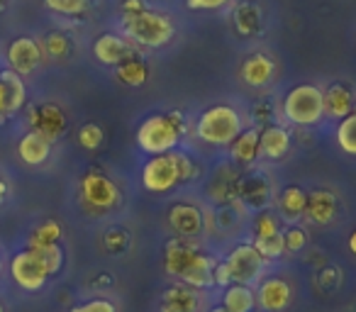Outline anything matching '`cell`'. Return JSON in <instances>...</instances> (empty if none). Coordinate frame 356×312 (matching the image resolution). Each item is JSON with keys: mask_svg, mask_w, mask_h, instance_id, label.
Returning <instances> with one entry per match:
<instances>
[{"mask_svg": "<svg viewBox=\"0 0 356 312\" xmlns=\"http://www.w3.org/2000/svg\"><path fill=\"white\" fill-rule=\"evenodd\" d=\"M213 266L215 258L203 252L198 239L171 237L163 244V271L176 283H186L195 290H210Z\"/></svg>", "mask_w": 356, "mask_h": 312, "instance_id": "6da1fadb", "label": "cell"}, {"mask_svg": "<svg viewBox=\"0 0 356 312\" xmlns=\"http://www.w3.org/2000/svg\"><path fill=\"white\" fill-rule=\"evenodd\" d=\"M120 32L124 40L144 49H161L176 37V22L168 13L142 8L137 13L120 15Z\"/></svg>", "mask_w": 356, "mask_h": 312, "instance_id": "7a4b0ae2", "label": "cell"}, {"mask_svg": "<svg viewBox=\"0 0 356 312\" xmlns=\"http://www.w3.org/2000/svg\"><path fill=\"white\" fill-rule=\"evenodd\" d=\"M186 137V120L181 113H156L142 120L137 127V147L147 156L173 151L184 144Z\"/></svg>", "mask_w": 356, "mask_h": 312, "instance_id": "3957f363", "label": "cell"}, {"mask_svg": "<svg viewBox=\"0 0 356 312\" xmlns=\"http://www.w3.org/2000/svg\"><path fill=\"white\" fill-rule=\"evenodd\" d=\"M242 129H244L242 113L234 105L227 103L210 105L195 120V137H198V142L213 149L229 147L242 134Z\"/></svg>", "mask_w": 356, "mask_h": 312, "instance_id": "277c9868", "label": "cell"}, {"mask_svg": "<svg viewBox=\"0 0 356 312\" xmlns=\"http://www.w3.org/2000/svg\"><path fill=\"white\" fill-rule=\"evenodd\" d=\"M281 115L296 127H315L325 120V95L315 83L293 85L281 103Z\"/></svg>", "mask_w": 356, "mask_h": 312, "instance_id": "5b68a950", "label": "cell"}, {"mask_svg": "<svg viewBox=\"0 0 356 312\" xmlns=\"http://www.w3.org/2000/svg\"><path fill=\"white\" fill-rule=\"evenodd\" d=\"M181 183V169H178V154L176 149L166 154L149 156L142 166V188L152 195L171 193Z\"/></svg>", "mask_w": 356, "mask_h": 312, "instance_id": "8992f818", "label": "cell"}, {"mask_svg": "<svg viewBox=\"0 0 356 312\" xmlns=\"http://www.w3.org/2000/svg\"><path fill=\"white\" fill-rule=\"evenodd\" d=\"M81 203L88 213L103 215L118 208L120 203V188L110 176L100 174V171H88L79 183Z\"/></svg>", "mask_w": 356, "mask_h": 312, "instance_id": "52a82bcc", "label": "cell"}, {"mask_svg": "<svg viewBox=\"0 0 356 312\" xmlns=\"http://www.w3.org/2000/svg\"><path fill=\"white\" fill-rule=\"evenodd\" d=\"M225 263L232 273V283H244V286H257L266 276V261L261 254L254 249L252 242H239L225 256Z\"/></svg>", "mask_w": 356, "mask_h": 312, "instance_id": "ba28073f", "label": "cell"}, {"mask_svg": "<svg viewBox=\"0 0 356 312\" xmlns=\"http://www.w3.org/2000/svg\"><path fill=\"white\" fill-rule=\"evenodd\" d=\"M10 278L25 293H40L49 283V271L35 249H22L10 258Z\"/></svg>", "mask_w": 356, "mask_h": 312, "instance_id": "9c48e42d", "label": "cell"}, {"mask_svg": "<svg viewBox=\"0 0 356 312\" xmlns=\"http://www.w3.org/2000/svg\"><path fill=\"white\" fill-rule=\"evenodd\" d=\"M254 290L259 312H286L293 302V283L281 273H266Z\"/></svg>", "mask_w": 356, "mask_h": 312, "instance_id": "30bf717a", "label": "cell"}, {"mask_svg": "<svg viewBox=\"0 0 356 312\" xmlns=\"http://www.w3.org/2000/svg\"><path fill=\"white\" fill-rule=\"evenodd\" d=\"M168 229L173 237L200 239L205 234V215L195 203H176L166 213Z\"/></svg>", "mask_w": 356, "mask_h": 312, "instance_id": "8fae6325", "label": "cell"}, {"mask_svg": "<svg viewBox=\"0 0 356 312\" xmlns=\"http://www.w3.org/2000/svg\"><path fill=\"white\" fill-rule=\"evenodd\" d=\"M8 69L15 71L17 76H30L40 69L44 51H42V42H37L35 37H17L8 47Z\"/></svg>", "mask_w": 356, "mask_h": 312, "instance_id": "7c38bea8", "label": "cell"}, {"mask_svg": "<svg viewBox=\"0 0 356 312\" xmlns=\"http://www.w3.org/2000/svg\"><path fill=\"white\" fill-rule=\"evenodd\" d=\"M30 129L42 137H47L51 144L66 132V113L56 103H40L30 110Z\"/></svg>", "mask_w": 356, "mask_h": 312, "instance_id": "4fadbf2b", "label": "cell"}, {"mask_svg": "<svg viewBox=\"0 0 356 312\" xmlns=\"http://www.w3.org/2000/svg\"><path fill=\"white\" fill-rule=\"evenodd\" d=\"M27 85L15 71H0V120H10L25 108Z\"/></svg>", "mask_w": 356, "mask_h": 312, "instance_id": "5bb4252c", "label": "cell"}, {"mask_svg": "<svg viewBox=\"0 0 356 312\" xmlns=\"http://www.w3.org/2000/svg\"><path fill=\"white\" fill-rule=\"evenodd\" d=\"M203 307V290L186 286V283H171L163 288L159 312H200Z\"/></svg>", "mask_w": 356, "mask_h": 312, "instance_id": "9a60e30c", "label": "cell"}, {"mask_svg": "<svg viewBox=\"0 0 356 312\" xmlns=\"http://www.w3.org/2000/svg\"><path fill=\"white\" fill-rule=\"evenodd\" d=\"M93 56H95V61L103 66H120L122 61H127L129 56H134V47H132V42L124 40L122 35L105 32V35L95 37Z\"/></svg>", "mask_w": 356, "mask_h": 312, "instance_id": "2e32d148", "label": "cell"}, {"mask_svg": "<svg viewBox=\"0 0 356 312\" xmlns=\"http://www.w3.org/2000/svg\"><path fill=\"white\" fill-rule=\"evenodd\" d=\"M239 79L249 88H266L276 79V61L264 51L249 54L239 66Z\"/></svg>", "mask_w": 356, "mask_h": 312, "instance_id": "e0dca14e", "label": "cell"}, {"mask_svg": "<svg viewBox=\"0 0 356 312\" xmlns=\"http://www.w3.org/2000/svg\"><path fill=\"white\" fill-rule=\"evenodd\" d=\"M293 137L291 129L283 124H266L264 129H259V156L268 161H281L291 154Z\"/></svg>", "mask_w": 356, "mask_h": 312, "instance_id": "ac0fdd59", "label": "cell"}, {"mask_svg": "<svg viewBox=\"0 0 356 312\" xmlns=\"http://www.w3.org/2000/svg\"><path fill=\"white\" fill-rule=\"evenodd\" d=\"M337 213H339V200L332 190L317 188L312 193H307V205H305V220L317 227L334 222Z\"/></svg>", "mask_w": 356, "mask_h": 312, "instance_id": "d6986e66", "label": "cell"}, {"mask_svg": "<svg viewBox=\"0 0 356 312\" xmlns=\"http://www.w3.org/2000/svg\"><path fill=\"white\" fill-rule=\"evenodd\" d=\"M322 95H325V120H344L354 113L356 108V93L351 85L346 83H332L327 88H322Z\"/></svg>", "mask_w": 356, "mask_h": 312, "instance_id": "ffe728a7", "label": "cell"}, {"mask_svg": "<svg viewBox=\"0 0 356 312\" xmlns=\"http://www.w3.org/2000/svg\"><path fill=\"white\" fill-rule=\"evenodd\" d=\"M17 156L27 166H42L51 156V142L37 132H25L17 142Z\"/></svg>", "mask_w": 356, "mask_h": 312, "instance_id": "44dd1931", "label": "cell"}, {"mask_svg": "<svg viewBox=\"0 0 356 312\" xmlns=\"http://www.w3.org/2000/svg\"><path fill=\"white\" fill-rule=\"evenodd\" d=\"M229 159L237 166H252L259 159V127L242 129L237 139L229 144Z\"/></svg>", "mask_w": 356, "mask_h": 312, "instance_id": "7402d4cb", "label": "cell"}, {"mask_svg": "<svg viewBox=\"0 0 356 312\" xmlns=\"http://www.w3.org/2000/svg\"><path fill=\"white\" fill-rule=\"evenodd\" d=\"M220 305L227 312H254L257 310V290L254 286H244V283H229L227 288H222Z\"/></svg>", "mask_w": 356, "mask_h": 312, "instance_id": "603a6c76", "label": "cell"}, {"mask_svg": "<svg viewBox=\"0 0 356 312\" xmlns=\"http://www.w3.org/2000/svg\"><path fill=\"white\" fill-rule=\"evenodd\" d=\"M305 205H307V193L300 186H286L278 193V213L288 224H298L300 217H305Z\"/></svg>", "mask_w": 356, "mask_h": 312, "instance_id": "cb8c5ba5", "label": "cell"}, {"mask_svg": "<svg viewBox=\"0 0 356 312\" xmlns=\"http://www.w3.org/2000/svg\"><path fill=\"white\" fill-rule=\"evenodd\" d=\"M149 64L144 59H139L137 54L129 56L127 61H122L120 66H115V79L122 85H129V88H139L149 81Z\"/></svg>", "mask_w": 356, "mask_h": 312, "instance_id": "d4e9b609", "label": "cell"}, {"mask_svg": "<svg viewBox=\"0 0 356 312\" xmlns=\"http://www.w3.org/2000/svg\"><path fill=\"white\" fill-rule=\"evenodd\" d=\"M268 186L261 176H249V179H239L237 186V198L242 200L247 208H261L268 203Z\"/></svg>", "mask_w": 356, "mask_h": 312, "instance_id": "484cf974", "label": "cell"}, {"mask_svg": "<svg viewBox=\"0 0 356 312\" xmlns=\"http://www.w3.org/2000/svg\"><path fill=\"white\" fill-rule=\"evenodd\" d=\"M234 27L242 37H254L261 32V10L254 3H242L234 13Z\"/></svg>", "mask_w": 356, "mask_h": 312, "instance_id": "4316f807", "label": "cell"}, {"mask_svg": "<svg viewBox=\"0 0 356 312\" xmlns=\"http://www.w3.org/2000/svg\"><path fill=\"white\" fill-rule=\"evenodd\" d=\"M61 224L56 220H44L42 224H37L35 229L30 232V239H27V247L30 249H42V247H51V244L61 242Z\"/></svg>", "mask_w": 356, "mask_h": 312, "instance_id": "83f0119b", "label": "cell"}, {"mask_svg": "<svg viewBox=\"0 0 356 312\" xmlns=\"http://www.w3.org/2000/svg\"><path fill=\"white\" fill-rule=\"evenodd\" d=\"M334 142L339 147L341 154L346 156H356V113H351L349 117L339 120L334 129Z\"/></svg>", "mask_w": 356, "mask_h": 312, "instance_id": "f1b7e54d", "label": "cell"}, {"mask_svg": "<svg viewBox=\"0 0 356 312\" xmlns=\"http://www.w3.org/2000/svg\"><path fill=\"white\" fill-rule=\"evenodd\" d=\"M254 249L261 254L264 261H278V258L286 254V239H283V232L271 234V237H264V239H252Z\"/></svg>", "mask_w": 356, "mask_h": 312, "instance_id": "f546056e", "label": "cell"}, {"mask_svg": "<svg viewBox=\"0 0 356 312\" xmlns=\"http://www.w3.org/2000/svg\"><path fill=\"white\" fill-rule=\"evenodd\" d=\"M42 51H44V54L49 56V59H54V61L66 59V56L71 54L69 37H66L64 32H51V35H47L44 42H42Z\"/></svg>", "mask_w": 356, "mask_h": 312, "instance_id": "4dcf8cb0", "label": "cell"}, {"mask_svg": "<svg viewBox=\"0 0 356 312\" xmlns=\"http://www.w3.org/2000/svg\"><path fill=\"white\" fill-rule=\"evenodd\" d=\"M76 139H79V144L86 149V151H95V149L103 147L105 142V132L100 124L95 122H86L79 127V134H76Z\"/></svg>", "mask_w": 356, "mask_h": 312, "instance_id": "1f68e13d", "label": "cell"}, {"mask_svg": "<svg viewBox=\"0 0 356 312\" xmlns=\"http://www.w3.org/2000/svg\"><path fill=\"white\" fill-rule=\"evenodd\" d=\"M47 10L56 13L64 17H79L88 10L90 0H44Z\"/></svg>", "mask_w": 356, "mask_h": 312, "instance_id": "d6a6232c", "label": "cell"}, {"mask_svg": "<svg viewBox=\"0 0 356 312\" xmlns=\"http://www.w3.org/2000/svg\"><path fill=\"white\" fill-rule=\"evenodd\" d=\"M37 254H40L42 263L47 266V271H49V276H59L61 268H64V249H61V244H51V247H42V249H35Z\"/></svg>", "mask_w": 356, "mask_h": 312, "instance_id": "836d02e7", "label": "cell"}, {"mask_svg": "<svg viewBox=\"0 0 356 312\" xmlns=\"http://www.w3.org/2000/svg\"><path fill=\"white\" fill-rule=\"evenodd\" d=\"M278 232H283V229L273 213H266V210H264V213H259L257 217H254L252 239H264V237H271V234H278Z\"/></svg>", "mask_w": 356, "mask_h": 312, "instance_id": "e575fe53", "label": "cell"}, {"mask_svg": "<svg viewBox=\"0 0 356 312\" xmlns=\"http://www.w3.org/2000/svg\"><path fill=\"white\" fill-rule=\"evenodd\" d=\"M283 239H286V254H300L307 247V242H310V234L300 224H291L283 232Z\"/></svg>", "mask_w": 356, "mask_h": 312, "instance_id": "d590c367", "label": "cell"}, {"mask_svg": "<svg viewBox=\"0 0 356 312\" xmlns=\"http://www.w3.org/2000/svg\"><path fill=\"white\" fill-rule=\"evenodd\" d=\"M176 154H178V169H181V183H191L200 174L198 161L188 151H184V149H176Z\"/></svg>", "mask_w": 356, "mask_h": 312, "instance_id": "8d00e7d4", "label": "cell"}, {"mask_svg": "<svg viewBox=\"0 0 356 312\" xmlns=\"http://www.w3.org/2000/svg\"><path fill=\"white\" fill-rule=\"evenodd\" d=\"M69 312H118V305L110 297H90V300L74 305Z\"/></svg>", "mask_w": 356, "mask_h": 312, "instance_id": "74e56055", "label": "cell"}, {"mask_svg": "<svg viewBox=\"0 0 356 312\" xmlns=\"http://www.w3.org/2000/svg\"><path fill=\"white\" fill-rule=\"evenodd\" d=\"M232 283V273H229V266L225 263V258H215V266H213V288L222 290Z\"/></svg>", "mask_w": 356, "mask_h": 312, "instance_id": "f35d334b", "label": "cell"}, {"mask_svg": "<svg viewBox=\"0 0 356 312\" xmlns=\"http://www.w3.org/2000/svg\"><path fill=\"white\" fill-rule=\"evenodd\" d=\"M186 6L198 13H213V10H222V8L232 6V0H186Z\"/></svg>", "mask_w": 356, "mask_h": 312, "instance_id": "ab89813d", "label": "cell"}, {"mask_svg": "<svg viewBox=\"0 0 356 312\" xmlns=\"http://www.w3.org/2000/svg\"><path fill=\"white\" fill-rule=\"evenodd\" d=\"M124 247H127V232H110L105 237V249L110 254H120Z\"/></svg>", "mask_w": 356, "mask_h": 312, "instance_id": "60d3db41", "label": "cell"}, {"mask_svg": "<svg viewBox=\"0 0 356 312\" xmlns=\"http://www.w3.org/2000/svg\"><path fill=\"white\" fill-rule=\"evenodd\" d=\"M142 8H147L144 0H124L122 3V13H137V10H142Z\"/></svg>", "mask_w": 356, "mask_h": 312, "instance_id": "b9f144b4", "label": "cell"}, {"mask_svg": "<svg viewBox=\"0 0 356 312\" xmlns=\"http://www.w3.org/2000/svg\"><path fill=\"white\" fill-rule=\"evenodd\" d=\"M8 193H10V188H8V181L3 179V176H0V203H3V200L8 198Z\"/></svg>", "mask_w": 356, "mask_h": 312, "instance_id": "7bdbcfd3", "label": "cell"}, {"mask_svg": "<svg viewBox=\"0 0 356 312\" xmlns=\"http://www.w3.org/2000/svg\"><path fill=\"white\" fill-rule=\"evenodd\" d=\"M346 247H349V252H351V256H356V229L349 234V239H346Z\"/></svg>", "mask_w": 356, "mask_h": 312, "instance_id": "ee69618b", "label": "cell"}, {"mask_svg": "<svg viewBox=\"0 0 356 312\" xmlns=\"http://www.w3.org/2000/svg\"><path fill=\"white\" fill-rule=\"evenodd\" d=\"M208 312H227V310H225V307H222V305H220V302H218V305H213V307H210Z\"/></svg>", "mask_w": 356, "mask_h": 312, "instance_id": "f6af8a7d", "label": "cell"}, {"mask_svg": "<svg viewBox=\"0 0 356 312\" xmlns=\"http://www.w3.org/2000/svg\"><path fill=\"white\" fill-rule=\"evenodd\" d=\"M3 271H6V258H3V252H0V276H3Z\"/></svg>", "mask_w": 356, "mask_h": 312, "instance_id": "bcb514c9", "label": "cell"}, {"mask_svg": "<svg viewBox=\"0 0 356 312\" xmlns=\"http://www.w3.org/2000/svg\"><path fill=\"white\" fill-rule=\"evenodd\" d=\"M0 312H6V305H3V300H0Z\"/></svg>", "mask_w": 356, "mask_h": 312, "instance_id": "7dc6e473", "label": "cell"}, {"mask_svg": "<svg viewBox=\"0 0 356 312\" xmlns=\"http://www.w3.org/2000/svg\"><path fill=\"white\" fill-rule=\"evenodd\" d=\"M354 113H356V108H354Z\"/></svg>", "mask_w": 356, "mask_h": 312, "instance_id": "c3c4849f", "label": "cell"}, {"mask_svg": "<svg viewBox=\"0 0 356 312\" xmlns=\"http://www.w3.org/2000/svg\"><path fill=\"white\" fill-rule=\"evenodd\" d=\"M254 312H259V310H254Z\"/></svg>", "mask_w": 356, "mask_h": 312, "instance_id": "681fc988", "label": "cell"}]
</instances>
